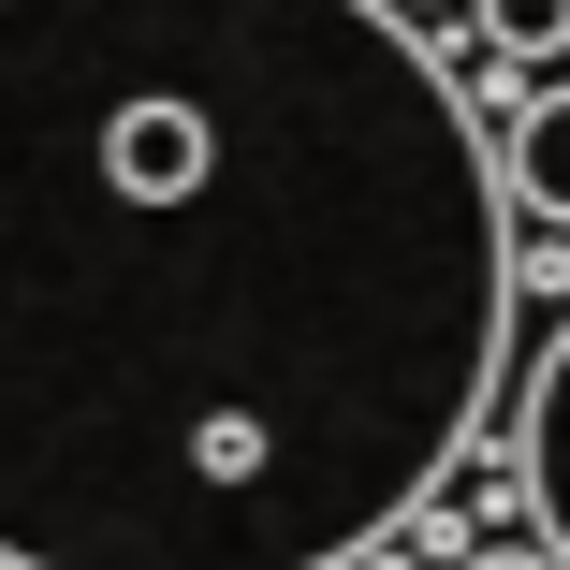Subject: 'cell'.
<instances>
[{"instance_id":"1","label":"cell","mask_w":570,"mask_h":570,"mask_svg":"<svg viewBox=\"0 0 570 570\" xmlns=\"http://www.w3.org/2000/svg\"><path fill=\"white\" fill-rule=\"evenodd\" d=\"M570 570V0H0V570Z\"/></svg>"}]
</instances>
